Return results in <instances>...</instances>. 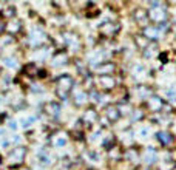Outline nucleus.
<instances>
[{
    "instance_id": "1",
    "label": "nucleus",
    "mask_w": 176,
    "mask_h": 170,
    "mask_svg": "<svg viewBox=\"0 0 176 170\" xmlns=\"http://www.w3.org/2000/svg\"><path fill=\"white\" fill-rule=\"evenodd\" d=\"M73 85H74V81L70 74H60L56 81V95L60 99H66Z\"/></svg>"
},
{
    "instance_id": "2",
    "label": "nucleus",
    "mask_w": 176,
    "mask_h": 170,
    "mask_svg": "<svg viewBox=\"0 0 176 170\" xmlns=\"http://www.w3.org/2000/svg\"><path fill=\"white\" fill-rule=\"evenodd\" d=\"M147 14H148V19H150L152 22H155V23H164L165 19H167V12H165L164 8H162V5L152 6L150 12H147Z\"/></svg>"
},
{
    "instance_id": "3",
    "label": "nucleus",
    "mask_w": 176,
    "mask_h": 170,
    "mask_svg": "<svg viewBox=\"0 0 176 170\" xmlns=\"http://www.w3.org/2000/svg\"><path fill=\"white\" fill-rule=\"evenodd\" d=\"M63 40H65V43L68 45L73 51H77V50L80 48V39H79V36H77L76 33H73V31L63 33Z\"/></svg>"
},
{
    "instance_id": "4",
    "label": "nucleus",
    "mask_w": 176,
    "mask_h": 170,
    "mask_svg": "<svg viewBox=\"0 0 176 170\" xmlns=\"http://www.w3.org/2000/svg\"><path fill=\"white\" fill-rule=\"evenodd\" d=\"M25 155H26V149L25 147H16L9 153V162L11 165H17L25 159Z\"/></svg>"
},
{
    "instance_id": "5",
    "label": "nucleus",
    "mask_w": 176,
    "mask_h": 170,
    "mask_svg": "<svg viewBox=\"0 0 176 170\" xmlns=\"http://www.w3.org/2000/svg\"><path fill=\"white\" fill-rule=\"evenodd\" d=\"M45 40H46V36H45V33L40 28H34L31 31V34H30V43L31 45H34V47L42 45Z\"/></svg>"
},
{
    "instance_id": "6",
    "label": "nucleus",
    "mask_w": 176,
    "mask_h": 170,
    "mask_svg": "<svg viewBox=\"0 0 176 170\" xmlns=\"http://www.w3.org/2000/svg\"><path fill=\"white\" fill-rule=\"evenodd\" d=\"M96 73H99L101 76H111V73L116 70V65L113 62H102L99 65H96Z\"/></svg>"
},
{
    "instance_id": "7",
    "label": "nucleus",
    "mask_w": 176,
    "mask_h": 170,
    "mask_svg": "<svg viewBox=\"0 0 176 170\" xmlns=\"http://www.w3.org/2000/svg\"><path fill=\"white\" fill-rule=\"evenodd\" d=\"M43 111L48 116L56 117V116L60 114V104H57L56 101H50V102H46L45 105H43Z\"/></svg>"
},
{
    "instance_id": "8",
    "label": "nucleus",
    "mask_w": 176,
    "mask_h": 170,
    "mask_svg": "<svg viewBox=\"0 0 176 170\" xmlns=\"http://www.w3.org/2000/svg\"><path fill=\"white\" fill-rule=\"evenodd\" d=\"M142 34L144 37L147 39V40H152V39H158L161 31L158 27H155V25H145V27L142 28Z\"/></svg>"
},
{
    "instance_id": "9",
    "label": "nucleus",
    "mask_w": 176,
    "mask_h": 170,
    "mask_svg": "<svg viewBox=\"0 0 176 170\" xmlns=\"http://www.w3.org/2000/svg\"><path fill=\"white\" fill-rule=\"evenodd\" d=\"M120 30V25L119 23H113V22H108V23H104L101 27V33L105 34V36H114L117 31Z\"/></svg>"
},
{
    "instance_id": "10",
    "label": "nucleus",
    "mask_w": 176,
    "mask_h": 170,
    "mask_svg": "<svg viewBox=\"0 0 176 170\" xmlns=\"http://www.w3.org/2000/svg\"><path fill=\"white\" fill-rule=\"evenodd\" d=\"M66 62H68V53L66 51H63V50H60V51H56V54L53 56V65L54 67H60V65H65Z\"/></svg>"
},
{
    "instance_id": "11",
    "label": "nucleus",
    "mask_w": 176,
    "mask_h": 170,
    "mask_svg": "<svg viewBox=\"0 0 176 170\" xmlns=\"http://www.w3.org/2000/svg\"><path fill=\"white\" fill-rule=\"evenodd\" d=\"M105 116L108 117L110 122H116L119 117H120V113L117 110V105H107L105 107Z\"/></svg>"
},
{
    "instance_id": "12",
    "label": "nucleus",
    "mask_w": 176,
    "mask_h": 170,
    "mask_svg": "<svg viewBox=\"0 0 176 170\" xmlns=\"http://www.w3.org/2000/svg\"><path fill=\"white\" fill-rule=\"evenodd\" d=\"M164 101H162L161 98H158V96H152L150 99H148V107H150L153 111H161L162 108H164Z\"/></svg>"
},
{
    "instance_id": "13",
    "label": "nucleus",
    "mask_w": 176,
    "mask_h": 170,
    "mask_svg": "<svg viewBox=\"0 0 176 170\" xmlns=\"http://www.w3.org/2000/svg\"><path fill=\"white\" fill-rule=\"evenodd\" d=\"M99 84L105 88V90H111L116 87V79L113 76H101L99 77Z\"/></svg>"
},
{
    "instance_id": "14",
    "label": "nucleus",
    "mask_w": 176,
    "mask_h": 170,
    "mask_svg": "<svg viewBox=\"0 0 176 170\" xmlns=\"http://www.w3.org/2000/svg\"><path fill=\"white\" fill-rule=\"evenodd\" d=\"M156 139L162 144V146H170V144L173 142V136L170 135V133H167V132H158L156 133Z\"/></svg>"
},
{
    "instance_id": "15",
    "label": "nucleus",
    "mask_w": 176,
    "mask_h": 170,
    "mask_svg": "<svg viewBox=\"0 0 176 170\" xmlns=\"http://www.w3.org/2000/svg\"><path fill=\"white\" fill-rule=\"evenodd\" d=\"M133 16H134V19H136V22L141 23V25H145L147 20H148V14H147L145 9H136Z\"/></svg>"
},
{
    "instance_id": "16",
    "label": "nucleus",
    "mask_w": 176,
    "mask_h": 170,
    "mask_svg": "<svg viewBox=\"0 0 176 170\" xmlns=\"http://www.w3.org/2000/svg\"><path fill=\"white\" fill-rule=\"evenodd\" d=\"M144 159H145V162H148V164L155 162V161H156V150H155L153 147H147V150L144 152Z\"/></svg>"
},
{
    "instance_id": "17",
    "label": "nucleus",
    "mask_w": 176,
    "mask_h": 170,
    "mask_svg": "<svg viewBox=\"0 0 176 170\" xmlns=\"http://www.w3.org/2000/svg\"><path fill=\"white\" fill-rule=\"evenodd\" d=\"M65 144H66V135L65 133L54 135V138H53V146L54 147H63Z\"/></svg>"
},
{
    "instance_id": "18",
    "label": "nucleus",
    "mask_w": 176,
    "mask_h": 170,
    "mask_svg": "<svg viewBox=\"0 0 176 170\" xmlns=\"http://www.w3.org/2000/svg\"><path fill=\"white\" fill-rule=\"evenodd\" d=\"M82 119L85 122H88V124H93L94 121L98 119V114H96V111H94V110H87L84 113V116H82Z\"/></svg>"
},
{
    "instance_id": "19",
    "label": "nucleus",
    "mask_w": 176,
    "mask_h": 170,
    "mask_svg": "<svg viewBox=\"0 0 176 170\" xmlns=\"http://www.w3.org/2000/svg\"><path fill=\"white\" fill-rule=\"evenodd\" d=\"M134 42H136L138 48H141V50H144V48H147L148 45H150V40H147V39L142 37V36H136L134 37Z\"/></svg>"
},
{
    "instance_id": "20",
    "label": "nucleus",
    "mask_w": 176,
    "mask_h": 170,
    "mask_svg": "<svg viewBox=\"0 0 176 170\" xmlns=\"http://www.w3.org/2000/svg\"><path fill=\"white\" fill-rule=\"evenodd\" d=\"M87 93L85 91H80V93H77L76 95V98H74V102H76V105H84V104L87 102Z\"/></svg>"
},
{
    "instance_id": "21",
    "label": "nucleus",
    "mask_w": 176,
    "mask_h": 170,
    "mask_svg": "<svg viewBox=\"0 0 176 170\" xmlns=\"http://www.w3.org/2000/svg\"><path fill=\"white\" fill-rule=\"evenodd\" d=\"M8 30H9L12 34L19 33V31L22 30V23H20V20H14V22H11V23H9V27H8Z\"/></svg>"
},
{
    "instance_id": "22",
    "label": "nucleus",
    "mask_w": 176,
    "mask_h": 170,
    "mask_svg": "<svg viewBox=\"0 0 176 170\" xmlns=\"http://www.w3.org/2000/svg\"><path fill=\"white\" fill-rule=\"evenodd\" d=\"M39 159H40V162L42 164H45V165H50L53 161H51V156L46 153V152H40L39 153Z\"/></svg>"
},
{
    "instance_id": "23",
    "label": "nucleus",
    "mask_w": 176,
    "mask_h": 170,
    "mask_svg": "<svg viewBox=\"0 0 176 170\" xmlns=\"http://www.w3.org/2000/svg\"><path fill=\"white\" fill-rule=\"evenodd\" d=\"M25 73L28 74V76H36L37 74V67H36L34 63H28L25 67Z\"/></svg>"
},
{
    "instance_id": "24",
    "label": "nucleus",
    "mask_w": 176,
    "mask_h": 170,
    "mask_svg": "<svg viewBox=\"0 0 176 170\" xmlns=\"http://www.w3.org/2000/svg\"><path fill=\"white\" fill-rule=\"evenodd\" d=\"M165 96L170 99V101H176V87H170L165 90Z\"/></svg>"
},
{
    "instance_id": "25",
    "label": "nucleus",
    "mask_w": 176,
    "mask_h": 170,
    "mask_svg": "<svg viewBox=\"0 0 176 170\" xmlns=\"http://www.w3.org/2000/svg\"><path fill=\"white\" fill-rule=\"evenodd\" d=\"M12 42V37L11 36H3V37H0V50L5 48L6 45H9Z\"/></svg>"
},
{
    "instance_id": "26",
    "label": "nucleus",
    "mask_w": 176,
    "mask_h": 170,
    "mask_svg": "<svg viewBox=\"0 0 176 170\" xmlns=\"http://www.w3.org/2000/svg\"><path fill=\"white\" fill-rule=\"evenodd\" d=\"M113 141H114V138H113V135H108L105 139H104V147H107V149H113Z\"/></svg>"
},
{
    "instance_id": "27",
    "label": "nucleus",
    "mask_w": 176,
    "mask_h": 170,
    "mask_svg": "<svg viewBox=\"0 0 176 170\" xmlns=\"http://www.w3.org/2000/svg\"><path fill=\"white\" fill-rule=\"evenodd\" d=\"M138 93H139V96H142V98H145V96H150V93L152 91L148 90L145 85H142V87H139V90H138Z\"/></svg>"
},
{
    "instance_id": "28",
    "label": "nucleus",
    "mask_w": 176,
    "mask_h": 170,
    "mask_svg": "<svg viewBox=\"0 0 176 170\" xmlns=\"http://www.w3.org/2000/svg\"><path fill=\"white\" fill-rule=\"evenodd\" d=\"M3 62H5V65L6 67H9V68H16V60L12 59V57H6V59H3Z\"/></svg>"
},
{
    "instance_id": "29",
    "label": "nucleus",
    "mask_w": 176,
    "mask_h": 170,
    "mask_svg": "<svg viewBox=\"0 0 176 170\" xmlns=\"http://www.w3.org/2000/svg\"><path fill=\"white\" fill-rule=\"evenodd\" d=\"M88 158H90L91 161H94V162H98V161H99V155H98V152L90 150V152H88Z\"/></svg>"
},
{
    "instance_id": "30",
    "label": "nucleus",
    "mask_w": 176,
    "mask_h": 170,
    "mask_svg": "<svg viewBox=\"0 0 176 170\" xmlns=\"http://www.w3.org/2000/svg\"><path fill=\"white\" fill-rule=\"evenodd\" d=\"M14 14H16V8H14V6H9V8H6V9H5V16L12 17Z\"/></svg>"
},
{
    "instance_id": "31",
    "label": "nucleus",
    "mask_w": 176,
    "mask_h": 170,
    "mask_svg": "<svg viewBox=\"0 0 176 170\" xmlns=\"http://www.w3.org/2000/svg\"><path fill=\"white\" fill-rule=\"evenodd\" d=\"M148 133H150V128H148V127H142V128L139 130V135H141V136H147Z\"/></svg>"
},
{
    "instance_id": "32",
    "label": "nucleus",
    "mask_w": 176,
    "mask_h": 170,
    "mask_svg": "<svg viewBox=\"0 0 176 170\" xmlns=\"http://www.w3.org/2000/svg\"><path fill=\"white\" fill-rule=\"evenodd\" d=\"M142 71H144V65H141V63L134 65V73H136V74H139V73H142Z\"/></svg>"
},
{
    "instance_id": "33",
    "label": "nucleus",
    "mask_w": 176,
    "mask_h": 170,
    "mask_svg": "<svg viewBox=\"0 0 176 170\" xmlns=\"http://www.w3.org/2000/svg\"><path fill=\"white\" fill-rule=\"evenodd\" d=\"M6 28V25H5V20H3V17L0 16V33H2L3 30Z\"/></svg>"
},
{
    "instance_id": "34",
    "label": "nucleus",
    "mask_w": 176,
    "mask_h": 170,
    "mask_svg": "<svg viewBox=\"0 0 176 170\" xmlns=\"http://www.w3.org/2000/svg\"><path fill=\"white\" fill-rule=\"evenodd\" d=\"M142 116V111H139V110H136L134 111V114H133V119H139V117Z\"/></svg>"
},
{
    "instance_id": "35",
    "label": "nucleus",
    "mask_w": 176,
    "mask_h": 170,
    "mask_svg": "<svg viewBox=\"0 0 176 170\" xmlns=\"http://www.w3.org/2000/svg\"><path fill=\"white\" fill-rule=\"evenodd\" d=\"M9 127H11V128H16L17 125H16V122H14V121H11V122H9Z\"/></svg>"
},
{
    "instance_id": "36",
    "label": "nucleus",
    "mask_w": 176,
    "mask_h": 170,
    "mask_svg": "<svg viewBox=\"0 0 176 170\" xmlns=\"http://www.w3.org/2000/svg\"><path fill=\"white\" fill-rule=\"evenodd\" d=\"M0 170H3V167H2V165H0Z\"/></svg>"
}]
</instances>
